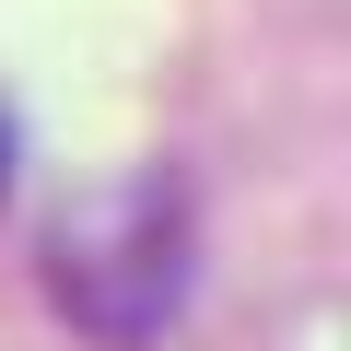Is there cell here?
Listing matches in <instances>:
<instances>
[{
  "instance_id": "cell-1",
  "label": "cell",
  "mask_w": 351,
  "mask_h": 351,
  "mask_svg": "<svg viewBox=\"0 0 351 351\" xmlns=\"http://www.w3.org/2000/svg\"><path fill=\"white\" fill-rule=\"evenodd\" d=\"M47 293L71 328L141 351L176 304H188V211H176L164 176H129V188L82 199L59 234H47Z\"/></svg>"
},
{
  "instance_id": "cell-2",
  "label": "cell",
  "mask_w": 351,
  "mask_h": 351,
  "mask_svg": "<svg viewBox=\"0 0 351 351\" xmlns=\"http://www.w3.org/2000/svg\"><path fill=\"white\" fill-rule=\"evenodd\" d=\"M0 199H12V117H0Z\"/></svg>"
}]
</instances>
